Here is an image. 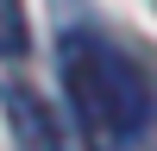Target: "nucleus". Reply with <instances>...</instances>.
I'll use <instances>...</instances> for the list:
<instances>
[{"label":"nucleus","instance_id":"f257e3e1","mask_svg":"<svg viewBox=\"0 0 157 151\" xmlns=\"http://www.w3.org/2000/svg\"><path fill=\"white\" fill-rule=\"evenodd\" d=\"M63 95H69V120L82 132L88 151H132L151 126V76L126 57L120 44H107L101 32L75 25L57 44Z\"/></svg>","mask_w":157,"mask_h":151},{"label":"nucleus","instance_id":"f03ea898","mask_svg":"<svg viewBox=\"0 0 157 151\" xmlns=\"http://www.w3.org/2000/svg\"><path fill=\"white\" fill-rule=\"evenodd\" d=\"M0 107H6V132H13V145H19V151H69L57 107H50L38 88H25L19 76L0 82Z\"/></svg>","mask_w":157,"mask_h":151},{"label":"nucleus","instance_id":"7ed1b4c3","mask_svg":"<svg viewBox=\"0 0 157 151\" xmlns=\"http://www.w3.org/2000/svg\"><path fill=\"white\" fill-rule=\"evenodd\" d=\"M32 50V25H25V0H0V57L19 63Z\"/></svg>","mask_w":157,"mask_h":151}]
</instances>
